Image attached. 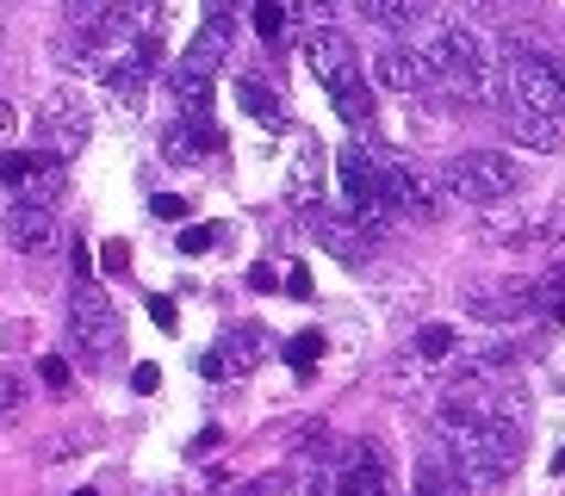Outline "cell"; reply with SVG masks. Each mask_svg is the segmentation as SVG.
Wrapping results in <instances>:
<instances>
[{
  "label": "cell",
  "instance_id": "1",
  "mask_svg": "<svg viewBox=\"0 0 565 496\" xmlns=\"http://www.w3.org/2000/svg\"><path fill=\"white\" fill-rule=\"evenodd\" d=\"M435 434H441V453L454 460V472L466 478V490L479 484H498L503 472H515V453H522V434L510 429L503 403H484V397H460L454 391L435 416Z\"/></svg>",
  "mask_w": 565,
  "mask_h": 496
},
{
  "label": "cell",
  "instance_id": "2",
  "mask_svg": "<svg viewBox=\"0 0 565 496\" xmlns=\"http://www.w3.org/2000/svg\"><path fill=\"white\" fill-rule=\"evenodd\" d=\"M305 68L317 75V87L335 99V112L349 118V125H361V118L373 112V94H366V82H361V50L335 32V25H317V32L305 37Z\"/></svg>",
  "mask_w": 565,
  "mask_h": 496
},
{
  "label": "cell",
  "instance_id": "3",
  "mask_svg": "<svg viewBox=\"0 0 565 496\" xmlns=\"http://www.w3.org/2000/svg\"><path fill=\"white\" fill-rule=\"evenodd\" d=\"M411 50L435 68V82L448 75V82H460L466 94H484V82H491V56H484L479 32L460 25V19H435L429 32H423V44H411Z\"/></svg>",
  "mask_w": 565,
  "mask_h": 496
},
{
  "label": "cell",
  "instance_id": "4",
  "mask_svg": "<svg viewBox=\"0 0 565 496\" xmlns=\"http://www.w3.org/2000/svg\"><path fill=\"white\" fill-rule=\"evenodd\" d=\"M503 99L559 125V112H565V63H553L547 50H510V56H503Z\"/></svg>",
  "mask_w": 565,
  "mask_h": 496
},
{
  "label": "cell",
  "instance_id": "5",
  "mask_svg": "<svg viewBox=\"0 0 565 496\" xmlns=\"http://www.w3.org/2000/svg\"><path fill=\"white\" fill-rule=\"evenodd\" d=\"M448 193L472 198V205H503L515 193V162L503 149H466L460 162L448 168Z\"/></svg>",
  "mask_w": 565,
  "mask_h": 496
},
{
  "label": "cell",
  "instance_id": "6",
  "mask_svg": "<svg viewBox=\"0 0 565 496\" xmlns=\"http://www.w3.org/2000/svg\"><path fill=\"white\" fill-rule=\"evenodd\" d=\"M68 342L82 347V360H106V347H118L113 298L94 280H75V298H68Z\"/></svg>",
  "mask_w": 565,
  "mask_h": 496
},
{
  "label": "cell",
  "instance_id": "7",
  "mask_svg": "<svg viewBox=\"0 0 565 496\" xmlns=\"http://www.w3.org/2000/svg\"><path fill=\"white\" fill-rule=\"evenodd\" d=\"M87 131H94V118L75 94H51L38 106V155L44 162H68L75 149H87Z\"/></svg>",
  "mask_w": 565,
  "mask_h": 496
},
{
  "label": "cell",
  "instance_id": "8",
  "mask_svg": "<svg viewBox=\"0 0 565 496\" xmlns=\"http://www.w3.org/2000/svg\"><path fill=\"white\" fill-rule=\"evenodd\" d=\"M330 484H335V496H398V484H392V472H385V460H380V446H366V441L335 465Z\"/></svg>",
  "mask_w": 565,
  "mask_h": 496
},
{
  "label": "cell",
  "instance_id": "9",
  "mask_svg": "<svg viewBox=\"0 0 565 496\" xmlns=\"http://www.w3.org/2000/svg\"><path fill=\"white\" fill-rule=\"evenodd\" d=\"M335 174H342V198H349L354 224H361V217H380V162H373V155H366L361 143L342 149Z\"/></svg>",
  "mask_w": 565,
  "mask_h": 496
},
{
  "label": "cell",
  "instance_id": "10",
  "mask_svg": "<svg viewBox=\"0 0 565 496\" xmlns=\"http://www.w3.org/2000/svg\"><path fill=\"white\" fill-rule=\"evenodd\" d=\"M7 242L19 255H44L56 242V212L51 205H38V198H13L7 205Z\"/></svg>",
  "mask_w": 565,
  "mask_h": 496
},
{
  "label": "cell",
  "instance_id": "11",
  "mask_svg": "<svg viewBox=\"0 0 565 496\" xmlns=\"http://www.w3.org/2000/svg\"><path fill=\"white\" fill-rule=\"evenodd\" d=\"M411 212V217H429L435 212V186L411 168H380V212Z\"/></svg>",
  "mask_w": 565,
  "mask_h": 496
},
{
  "label": "cell",
  "instance_id": "12",
  "mask_svg": "<svg viewBox=\"0 0 565 496\" xmlns=\"http://www.w3.org/2000/svg\"><path fill=\"white\" fill-rule=\"evenodd\" d=\"M162 87H168V99H174V112L181 118H212V75H205V68L174 63L162 75Z\"/></svg>",
  "mask_w": 565,
  "mask_h": 496
},
{
  "label": "cell",
  "instance_id": "13",
  "mask_svg": "<svg viewBox=\"0 0 565 496\" xmlns=\"http://www.w3.org/2000/svg\"><path fill=\"white\" fill-rule=\"evenodd\" d=\"M255 360H262L255 335H249V330H231L224 342L212 347V354H200V373H205V379H243Z\"/></svg>",
  "mask_w": 565,
  "mask_h": 496
},
{
  "label": "cell",
  "instance_id": "14",
  "mask_svg": "<svg viewBox=\"0 0 565 496\" xmlns=\"http://www.w3.org/2000/svg\"><path fill=\"white\" fill-rule=\"evenodd\" d=\"M224 149V131H217L212 118H181L174 131H168L162 155L168 162H205V155H217Z\"/></svg>",
  "mask_w": 565,
  "mask_h": 496
},
{
  "label": "cell",
  "instance_id": "15",
  "mask_svg": "<svg viewBox=\"0 0 565 496\" xmlns=\"http://www.w3.org/2000/svg\"><path fill=\"white\" fill-rule=\"evenodd\" d=\"M380 82L398 87V94H423V87H435V68L411 44H392V50H380Z\"/></svg>",
  "mask_w": 565,
  "mask_h": 496
},
{
  "label": "cell",
  "instance_id": "16",
  "mask_svg": "<svg viewBox=\"0 0 565 496\" xmlns=\"http://www.w3.org/2000/svg\"><path fill=\"white\" fill-rule=\"evenodd\" d=\"M311 230H317V242L330 248L335 261H366V255H373V230H361V224H342V217H323V212H317Z\"/></svg>",
  "mask_w": 565,
  "mask_h": 496
},
{
  "label": "cell",
  "instance_id": "17",
  "mask_svg": "<svg viewBox=\"0 0 565 496\" xmlns=\"http://www.w3.org/2000/svg\"><path fill=\"white\" fill-rule=\"evenodd\" d=\"M416 496H466V478L454 472V460L441 446H429L423 465H416Z\"/></svg>",
  "mask_w": 565,
  "mask_h": 496
},
{
  "label": "cell",
  "instance_id": "18",
  "mask_svg": "<svg viewBox=\"0 0 565 496\" xmlns=\"http://www.w3.org/2000/svg\"><path fill=\"white\" fill-rule=\"evenodd\" d=\"M224 56H231V19H205V32L193 37V50H186L181 63L205 68V75H217L224 68Z\"/></svg>",
  "mask_w": 565,
  "mask_h": 496
},
{
  "label": "cell",
  "instance_id": "19",
  "mask_svg": "<svg viewBox=\"0 0 565 496\" xmlns=\"http://www.w3.org/2000/svg\"><path fill=\"white\" fill-rule=\"evenodd\" d=\"M236 99H243V112H249V118H262L267 131H280V125H286L280 94H274L267 82H255V75H243V82H236Z\"/></svg>",
  "mask_w": 565,
  "mask_h": 496
},
{
  "label": "cell",
  "instance_id": "20",
  "mask_svg": "<svg viewBox=\"0 0 565 496\" xmlns=\"http://www.w3.org/2000/svg\"><path fill=\"white\" fill-rule=\"evenodd\" d=\"M317 181H323V155H317V143H305L299 155H292V174H286V198L311 205V198H317Z\"/></svg>",
  "mask_w": 565,
  "mask_h": 496
},
{
  "label": "cell",
  "instance_id": "21",
  "mask_svg": "<svg viewBox=\"0 0 565 496\" xmlns=\"http://www.w3.org/2000/svg\"><path fill=\"white\" fill-rule=\"evenodd\" d=\"M354 7H361L366 25H385V32H404V25H416V13H423L416 0H354Z\"/></svg>",
  "mask_w": 565,
  "mask_h": 496
},
{
  "label": "cell",
  "instance_id": "22",
  "mask_svg": "<svg viewBox=\"0 0 565 496\" xmlns=\"http://www.w3.org/2000/svg\"><path fill=\"white\" fill-rule=\"evenodd\" d=\"M503 118H510V131L529 149H559V125H553V118H534V112H522V106H510Z\"/></svg>",
  "mask_w": 565,
  "mask_h": 496
},
{
  "label": "cell",
  "instance_id": "23",
  "mask_svg": "<svg viewBox=\"0 0 565 496\" xmlns=\"http://www.w3.org/2000/svg\"><path fill=\"white\" fill-rule=\"evenodd\" d=\"M534 311L547 316V323H565V267L547 273V280L534 285Z\"/></svg>",
  "mask_w": 565,
  "mask_h": 496
},
{
  "label": "cell",
  "instance_id": "24",
  "mask_svg": "<svg viewBox=\"0 0 565 496\" xmlns=\"http://www.w3.org/2000/svg\"><path fill=\"white\" fill-rule=\"evenodd\" d=\"M416 354H423V360H448V354H454V330H448V323H423V330H416Z\"/></svg>",
  "mask_w": 565,
  "mask_h": 496
},
{
  "label": "cell",
  "instance_id": "25",
  "mask_svg": "<svg viewBox=\"0 0 565 496\" xmlns=\"http://www.w3.org/2000/svg\"><path fill=\"white\" fill-rule=\"evenodd\" d=\"M249 13H255V32H262L267 44H274V37L286 32V0H255Z\"/></svg>",
  "mask_w": 565,
  "mask_h": 496
},
{
  "label": "cell",
  "instance_id": "26",
  "mask_svg": "<svg viewBox=\"0 0 565 496\" xmlns=\"http://www.w3.org/2000/svg\"><path fill=\"white\" fill-rule=\"evenodd\" d=\"M217 242H224L217 224H186V230H181V255H212Z\"/></svg>",
  "mask_w": 565,
  "mask_h": 496
},
{
  "label": "cell",
  "instance_id": "27",
  "mask_svg": "<svg viewBox=\"0 0 565 496\" xmlns=\"http://www.w3.org/2000/svg\"><path fill=\"white\" fill-rule=\"evenodd\" d=\"M317 354H323V335H311V330L286 342V366H299V373H305V366H317Z\"/></svg>",
  "mask_w": 565,
  "mask_h": 496
},
{
  "label": "cell",
  "instance_id": "28",
  "mask_svg": "<svg viewBox=\"0 0 565 496\" xmlns=\"http://www.w3.org/2000/svg\"><path fill=\"white\" fill-rule=\"evenodd\" d=\"M106 7H113V0H63V13L75 19V25H94V19H106Z\"/></svg>",
  "mask_w": 565,
  "mask_h": 496
},
{
  "label": "cell",
  "instance_id": "29",
  "mask_svg": "<svg viewBox=\"0 0 565 496\" xmlns=\"http://www.w3.org/2000/svg\"><path fill=\"white\" fill-rule=\"evenodd\" d=\"M150 212L162 217V224H181V217H186V198H174V193H156V198H150Z\"/></svg>",
  "mask_w": 565,
  "mask_h": 496
},
{
  "label": "cell",
  "instance_id": "30",
  "mask_svg": "<svg viewBox=\"0 0 565 496\" xmlns=\"http://www.w3.org/2000/svg\"><path fill=\"white\" fill-rule=\"evenodd\" d=\"M13 410H19V379H7V373H0V422H7Z\"/></svg>",
  "mask_w": 565,
  "mask_h": 496
},
{
  "label": "cell",
  "instance_id": "31",
  "mask_svg": "<svg viewBox=\"0 0 565 496\" xmlns=\"http://www.w3.org/2000/svg\"><path fill=\"white\" fill-rule=\"evenodd\" d=\"M100 261H106V273H125V267H131V255H125V242H106Z\"/></svg>",
  "mask_w": 565,
  "mask_h": 496
},
{
  "label": "cell",
  "instance_id": "32",
  "mask_svg": "<svg viewBox=\"0 0 565 496\" xmlns=\"http://www.w3.org/2000/svg\"><path fill=\"white\" fill-rule=\"evenodd\" d=\"M150 316H156V323H162V330H174V323H181V311H174L168 298H150Z\"/></svg>",
  "mask_w": 565,
  "mask_h": 496
},
{
  "label": "cell",
  "instance_id": "33",
  "mask_svg": "<svg viewBox=\"0 0 565 496\" xmlns=\"http://www.w3.org/2000/svg\"><path fill=\"white\" fill-rule=\"evenodd\" d=\"M38 373H44V385H56V391H63V385H68V366L56 360V354H51V360H44V366H38Z\"/></svg>",
  "mask_w": 565,
  "mask_h": 496
},
{
  "label": "cell",
  "instance_id": "34",
  "mask_svg": "<svg viewBox=\"0 0 565 496\" xmlns=\"http://www.w3.org/2000/svg\"><path fill=\"white\" fill-rule=\"evenodd\" d=\"M280 490V478H249V484H236V496H274Z\"/></svg>",
  "mask_w": 565,
  "mask_h": 496
},
{
  "label": "cell",
  "instance_id": "35",
  "mask_svg": "<svg viewBox=\"0 0 565 496\" xmlns=\"http://www.w3.org/2000/svg\"><path fill=\"white\" fill-rule=\"evenodd\" d=\"M286 292L305 298V292H311V273H305V267H292V273H286Z\"/></svg>",
  "mask_w": 565,
  "mask_h": 496
},
{
  "label": "cell",
  "instance_id": "36",
  "mask_svg": "<svg viewBox=\"0 0 565 496\" xmlns=\"http://www.w3.org/2000/svg\"><path fill=\"white\" fill-rule=\"evenodd\" d=\"M131 385H137V391H156V385H162V373H156V366H137Z\"/></svg>",
  "mask_w": 565,
  "mask_h": 496
},
{
  "label": "cell",
  "instance_id": "37",
  "mask_svg": "<svg viewBox=\"0 0 565 496\" xmlns=\"http://www.w3.org/2000/svg\"><path fill=\"white\" fill-rule=\"evenodd\" d=\"M236 13V0H205V19H231Z\"/></svg>",
  "mask_w": 565,
  "mask_h": 496
},
{
  "label": "cell",
  "instance_id": "38",
  "mask_svg": "<svg viewBox=\"0 0 565 496\" xmlns=\"http://www.w3.org/2000/svg\"><path fill=\"white\" fill-rule=\"evenodd\" d=\"M75 496H100V490H75Z\"/></svg>",
  "mask_w": 565,
  "mask_h": 496
},
{
  "label": "cell",
  "instance_id": "39",
  "mask_svg": "<svg viewBox=\"0 0 565 496\" xmlns=\"http://www.w3.org/2000/svg\"><path fill=\"white\" fill-rule=\"evenodd\" d=\"M311 7H323V0H311Z\"/></svg>",
  "mask_w": 565,
  "mask_h": 496
},
{
  "label": "cell",
  "instance_id": "40",
  "mask_svg": "<svg viewBox=\"0 0 565 496\" xmlns=\"http://www.w3.org/2000/svg\"><path fill=\"white\" fill-rule=\"evenodd\" d=\"M0 125H7V112H0Z\"/></svg>",
  "mask_w": 565,
  "mask_h": 496
}]
</instances>
